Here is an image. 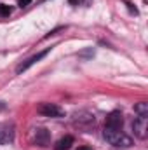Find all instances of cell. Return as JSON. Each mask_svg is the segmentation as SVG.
Returning <instances> with one entry per match:
<instances>
[{"label":"cell","instance_id":"8992f818","mask_svg":"<svg viewBox=\"0 0 148 150\" xmlns=\"http://www.w3.org/2000/svg\"><path fill=\"white\" fill-rule=\"evenodd\" d=\"M49 52H51V47H49V49H45V51H42V52H38V54H35V56H32V58H30V59H26L25 63H21V65L18 67V74H21V72L28 70V68H30L32 65L38 63V61H40L42 58H45V56H47Z\"/></svg>","mask_w":148,"mask_h":150},{"label":"cell","instance_id":"5b68a950","mask_svg":"<svg viewBox=\"0 0 148 150\" xmlns=\"http://www.w3.org/2000/svg\"><path fill=\"white\" fill-rule=\"evenodd\" d=\"M122 124H124V117H122V113L115 110V112L108 113L105 127H110V129H122Z\"/></svg>","mask_w":148,"mask_h":150},{"label":"cell","instance_id":"9c48e42d","mask_svg":"<svg viewBox=\"0 0 148 150\" xmlns=\"http://www.w3.org/2000/svg\"><path fill=\"white\" fill-rule=\"evenodd\" d=\"M134 110L140 113V117H148V103H145V101L138 103V105L134 107Z\"/></svg>","mask_w":148,"mask_h":150},{"label":"cell","instance_id":"7a4b0ae2","mask_svg":"<svg viewBox=\"0 0 148 150\" xmlns=\"http://www.w3.org/2000/svg\"><path fill=\"white\" fill-rule=\"evenodd\" d=\"M37 112L44 117H65V110L59 108L58 105H52V103H42L38 105Z\"/></svg>","mask_w":148,"mask_h":150},{"label":"cell","instance_id":"6da1fadb","mask_svg":"<svg viewBox=\"0 0 148 150\" xmlns=\"http://www.w3.org/2000/svg\"><path fill=\"white\" fill-rule=\"evenodd\" d=\"M105 138L106 142H110L113 147H131L132 142L127 134L122 133V129H110V127H105Z\"/></svg>","mask_w":148,"mask_h":150},{"label":"cell","instance_id":"277c9868","mask_svg":"<svg viewBox=\"0 0 148 150\" xmlns=\"http://www.w3.org/2000/svg\"><path fill=\"white\" fill-rule=\"evenodd\" d=\"M14 140V126L9 122H0V145H7Z\"/></svg>","mask_w":148,"mask_h":150},{"label":"cell","instance_id":"3957f363","mask_svg":"<svg viewBox=\"0 0 148 150\" xmlns=\"http://www.w3.org/2000/svg\"><path fill=\"white\" fill-rule=\"evenodd\" d=\"M132 131H134V134H136L138 138L145 140L148 136V119L147 117H138V119H134V122H132Z\"/></svg>","mask_w":148,"mask_h":150},{"label":"cell","instance_id":"8fae6325","mask_svg":"<svg viewBox=\"0 0 148 150\" xmlns=\"http://www.w3.org/2000/svg\"><path fill=\"white\" fill-rule=\"evenodd\" d=\"M32 4V0H18V5L19 7H26V5H30Z\"/></svg>","mask_w":148,"mask_h":150},{"label":"cell","instance_id":"52a82bcc","mask_svg":"<svg viewBox=\"0 0 148 150\" xmlns=\"http://www.w3.org/2000/svg\"><path fill=\"white\" fill-rule=\"evenodd\" d=\"M49 140H51V136H49V131H47V129H44V127L35 129V143H37V145L47 147V145H49Z\"/></svg>","mask_w":148,"mask_h":150},{"label":"cell","instance_id":"ba28073f","mask_svg":"<svg viewBox=\"0 0 148 150\" xmlns=\"http://www.w3.org/2000/svg\"><path fill=\"white\" fill-rule=\"evenodd\" d=\"M72 145H73V136H70V134H68V136H63V138L56 143V147H54V149H56V150H68Z\"/></svg>","mask_w":148,"mask_h":150},{"label":"cell","instance_id":"30bf717a","mask_svg":"<svg viewBox=\"0 0 148 150\" xmlns=\"http://www.w3.org/2000/svg\"><path fill=\"white\" fill-rule=\"evenodd\" d=\"M11 7L9 5H5V4H0V18H9L11 16Z\"/></svg>","mask_w":148,"mask_h":150},{"label":"cell","instance_id":"7c38bea8","mask_svg":"<svg viewBox=\"0 0 148 150\" xmlns=\"http://www.w3.org/2000/svg\"><path fill=\"white\" fill-rule=\"evenodd\" d=\"M77 150H92V149H89V147H80V149H77Z\"/></svg>","mask_w":148,"mask_h":150}]
</instances>
